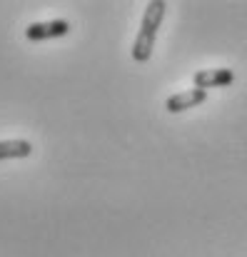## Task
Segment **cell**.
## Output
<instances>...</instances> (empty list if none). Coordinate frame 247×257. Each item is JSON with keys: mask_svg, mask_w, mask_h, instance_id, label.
<instances>
[{"mask_svg": "<svg viewBox=\"0 0 247 257\" xmlns=\"http://www.w3.org/2000/svg\"><path fill=\"white\" fill-rule=\"evenodd\" d=\"M70 33V23L68 20H48V23H30L25 28V38L38 43V40H53V38H63Z\"/></svg>", "mask_w": 247, "mask_h": 257, "instance_id": "7a4b0ae2", "label": "cell"}, {"mask_svg": "<svg viewBox=\"0 0 247 257\" xmlns=\"http://www.w3.org/2000/svg\"><path fill=\"white\" fill-rule=\"evenodd\" d=\"M235 80V73L230 68H210V70H200L195 73L192 83L197 90H212V87H227Z\"/></svg>", "mask_w": 247, "mask_h": 257, "instance_id": "3957f363", "label": "cell"}, {"mask_svg": "<svg viewBox=\"0 0 247 257\" xmlns=\"http://www.w3.org/2000/svg\"><path fill=\"white\" fill-rule=\"evenodd\" d=\"M205 100H207V92L192 87V90H185V92H175V95H170V97L165 100V110H167V112H185V110H190V107L202 105Z\"/></svg>", "mask_w": 247, "mask_h": 257, "instance_id": "277c9868", "label": "cell"}, {"mask_svg": "<svg viewBox=\"0 0 247 257\" xmlns=\"http://www.w3.org/2000/svg\"><path fill=\"white\" fill-rule=\"evenodd\" d=\"M33 155V145L28 140H0V160H23Z\"/></svg>", "mask_w": 247, "mask_h": 257, "instance_id": "5b68a950", "label": "cell"}, {"mask_svg": "<svg viewBox=\"0 0 247 257\" xmlns=\"http://www.w3.org/2000/svg\"><path fill=\"white\" fill-rule=\"evenodd\" d=\"M165 10H167L165 0H150L145 5V13H143V20H140V33L135 35V43H133V50H130L135 63H148L150 60L158 30L163 25Z\"/></svg>", "mask_w": 247, "mask_h": 257, "instance_id": "6da1fadb", "label": "cell"}]
</instances>
